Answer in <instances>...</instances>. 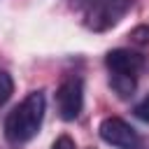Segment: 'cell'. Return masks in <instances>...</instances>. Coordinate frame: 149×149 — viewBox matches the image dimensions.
Returning a JSON list of instances; mask_svg holds the SVG:
<instances>
[{
    "instance_id": "cell-5",
    "label": "cell",
    "mask_w": 149,
    "mask_h": 149,
    "mask_svg": "<svg viewBox=\"0 0 149 149\" xmlns=\"http://www.w3.org/2000/svg\"><path fill=\"white\" fill-rule=\"evenodd\" d=\"M105 63H107L112 74H133V77H137V72L144 68L142 54H137L133 49H114V51L107 54Z\"/></svg>"
},
{
    "instance_id": "cell-7",
    "label": "cell",
    "mask_w": 149,
    "mask_h": 149,
    "mask_svg": "<svg viewBox=\"0 0 149 149\" xmlns=\"http://www.w3.org/2000/svg\"><path fill=\"white\" fill-rule=\"evenodd\" d=\"M12 93H14V81H12V77H9L5 70H0V107L12 98Z\"/></svg>"
},
{
    "instance_id": "cell-8",
    "label": "cell",
    "mask_w": 149,
    "mask_h": 149,
    "mask_svg": "<svg viewBox=\"0 0 149 149\" xmlns=\"http://www.w3.org/2000/svg\"><path fill=\"white\" fill-rule=\"evenodd\" d=\"M130 42L135 47H149V26H137L130 30Z\"/></svg>"
},
{
    "instance_id": "cell-9",
    "label": "cell",
    "mask_w": 149,
    "mask_h": 149,
    "mask_svg": "<svg viewBox=\"0 0 149 149\" xmlns=\"http://www.w3.org/2000/svg\"><path fill=\"white\" fill-rule=\"evenodd\" d=\"M135 116L149 123V95H144V98L135 105Z\"/></svg>"
},
{
    "instance_id": "cell-4",
    "label": "cell",
    "mask_w": 149,
    "mask_h": 149,
    "mask_svg": "<svg viewBox=\"0 0 149 149\" xmlns=\"http://www.w3.org/2000/svg\"><path fill=\"white\" fill-rule=\"evenodd\" d=\"M56 107L63 121H74L84 107V84L79 77H68L56 88Z\"/></svg>"
},
{
    "instance_id": "cell-6",
    "label": "cell",
    "mask_w": 149,
    "mask_h": 149,
    "mask_svg": "<svg viewBox=\"0 0 149 149\" xmlns=\"http://www.w3.org/2000/svg\"><path fill=\"white\" fill-rule=\"evenodd\" d=\"M112 88L121 95V98H128V95H133V91H135V77L133 74H112Z\"/></svg>"
},
{
    "instance_id": "cell-2",
    "label": "cell",
    "mask_w": 149,
    "mask_h": 149,
    "mask_svg": "<svg viewBox=\"0 0 149 149\" xmlns=\"http://www.w3.org/2000/svg\"><path fill=\"white\" fill-rule=\"evenodd\" d=\"M130 7L133 0H86L81 9V19L88 30L102 33L116 26Z\"/></svg>"
},
{
    "instance_id": "cell-3",
    "label": "cell",
    "mask_w": 149,
    "mask_h": 149,
    "mask_svg": "<svg viewBox=\"0 0 149 149\" xmlns=\"http://www.w3.org/2000/svg\"><path fill=\"white\" fill-rule=\"evenodd\" d=\"M98 133H100L102 142H107V144H112L116 149H140V144H142L137 130L130 123H126L123 119H119V116L102 119L100 126H98Z\"/></svg>"
},
{
    "instance_id": "cell-1",
    "label": "cell",
    "mask_w": 149,
    "mask_h": 149,
    "mask_svg": "<svg viewBox=\"0 0 149 149\" xmlns=\"http://www.w3.org/2000/svg\"><path fill=\"white\" fill-rule=\"evenodd\" d=\"M44 107H47V100H44V93L42 91H33L28 93L5 119V137L14 144H21V142H28L30 137L37 135L40 126H42V119H44Z\"/></svg>"
},
{
    "instance_id": "cell-10",
    "label": "cell",
    "mask_w": 149,
    "mask_h": 149,
    "mask_svg": "<svg viewBox=\"0 0 149 149\" xmlns=\"http://www.w3.org/2000/svg\"><path fill=\"white\" fill-rule=\"evenodd\" d=\"M51 149H77V147H74V142H72L70 135H61V137L51 144Z\"/></svg>"
}]
</instances>
